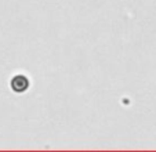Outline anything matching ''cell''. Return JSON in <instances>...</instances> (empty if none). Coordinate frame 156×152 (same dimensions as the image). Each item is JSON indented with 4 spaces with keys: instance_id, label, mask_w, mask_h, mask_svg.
<instances>
[{
    "instance_id": "obj_1",
    "label": "cell",
    "mask_w": 156,
    "mask_h": 152,
    "mask_svg": "<svg viewBox=\"0 0 156 152\" xmlns=\"http://www.w3.org/2000/svg\"><path fill=\"white\" fill-rule=\"evenodd\" d=\"M10 85H11V90H14L15 93H24L29 87V82H28L27 76L24 75L14 76L11 79V82H10Z\"/></svg>"
}]
</instances>
